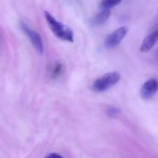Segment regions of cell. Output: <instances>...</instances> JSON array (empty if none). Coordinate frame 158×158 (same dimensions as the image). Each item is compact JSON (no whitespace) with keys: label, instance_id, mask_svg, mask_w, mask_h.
<instances>
[{"label":"cell","instance_id":"6da1fadb","mask_svg":"<svg viewBox=\"0 0 158 158\" xmlns=\"http://www.w3.org/2000/svg\"><path fill=\"white\" fill-rule=\"evenodd\" d=\"M44 17H45V19L47 21V24H48L50 30L57 38H59L63 41L70 42V43H72L74 41V33L69 27H68V26L64 25L63 23H61L60 21L56 20L55 19V17H53L47 11H44Z\"/></svg>","mask_w":158,"mask_h":158},{"label":"cell","instance_id":"7a4b0ae2","mask_svg":"<svg viewBox=\"0 0 158 158\" xmlns=\"http://www.w3.org/2000/svg\"><path fill=\"white\" fill-rule=\"evenodd\" d=\"M120 81V74L118 71H112L97 79L93 84V90L95 92H105Z\"/></svg>","mask_w":158,"mask_h":158},{"label":"cell","instance_id":"3957f363","mask_svg":"<svg viewBox=\"0 0 158 158\" xmlns=\"http://www.w3.org/2000/svg\"><path fill=\"white\" fill-rule=\"evenodd\" d=\"M128 27L122 26L108 34L105 40V46L108 49L118 46L128 33Z\"/></svg>","mask_w":158,"mask_h":158},{"label":"cell","instance_id":"277c9868","mask_svg":"<svg viewBox=\"0 0 158 158\" xmlns=\"http://www.w3.org/2000/svg\"><path fill=\"white\" fill-rule=\"evenodd\" d=\"M20 28L24 31V33L28 36V38L31 40V44L33 45L35 50L37 52H39L40 54H43V52H44V44H43V41H42V38H41L40 34L37 31H35L34 30H32L31 27H29L23 21H20Z\"/></svg>","mask_w":158,"mask_h":158},{"label":"cell","instance_id":"5b68a950","mask_svg":"<svg viewBox=\"0 0 158 158\" xmlns=\"http://www.w3.org/2000/svg\"><path fill=\"white\" fill-rule=\"evenodd\" d=\"M158 91V81L156 79H150L145 81L141 88V96L144 100L151 99Z\"/></svg>","mask_w":158,"mask_h":158},{"label":"cell","instance_id":"8992f818","mask_svg":"<svg viewBox=\"0 0 158 158\" xmlns=\"http://www.w3.org/2000/svg\"><path fill=\"white\" fill-rule=\"evenodd\" d=\"M158 41V30L151 32L150 34H148L143 41L140 50L143 53H147L149 52L156 44V42Z\"/></svg>","mask_w":158,"mask_h":158},{"label":"cell","instance_id":"52a82bcc","mask_svg":"<svg viewBox=\"0 0 158 158\" xmlns=\"http://www.w3.org/2000/svg\"><path fill=\"white\" fill-rule=\"evenodd\" d=\"M110 9H102L99 13H97L96 15H94L90 22H91V25L93 26H100L102 24H104L110 17Z\"/></svg>","mask_w":158,"mask_h":158},{"label":"cell","instance_id":"ba28073f","mask_svg":"<svg viewBox=\"0 0 158 158\" xmlns=\"http://www.w3.org/2000/svg\"><path fill=\"white\" fill-rule=\"evenodd\" d=\"M121 1L122 0H102L100 4V7L102 9H110L120 4Z\"/></svg>","mask_w":158,"mask_h":158},{"label":"cell","instance_id":"9c48e42d","mask_svg":"<svg viewBox=\"0 0 158 158\" xmlns=\"http://www.w3.org/2000/svg\"><path fill=\"white\" fill-rule=\"evenodd\" d=\"M106 114L110 118H115L119 114V109H118L117 107H113V106L108 107L107 110H106Z\"/></svg>","mask_w":158,"mask_h":158},{"label":"cell","instance_id":"30bf717a","mask_svg":"<svg viewBox=\"0 0 158 158\" xmlns=\"http://www.w3.org/2000/svg\"><path fill=\"white\" fill-rule=\"evenodd\" d=\"M61 72H62V66H61L60 64H56V65L53 68L52 76H53V77H56V76L60 75Z\"/></svg>","mask_w":158,"mask_h":158},{"label":"cell","instance_id":"8fae6325","mask_svg":"<svg viewBox=\"0 0 158 158\" xmlns=\"http://www.w3.org/2000/svg\"><path fill=\"white\" fill-rule=\"evenodd\" d=\"M45 158H64L63 156H61L60 155L57 154H50L49 156H47Z\"/></svg>","mask_w":158,"mask_h":158}]
</instances>
